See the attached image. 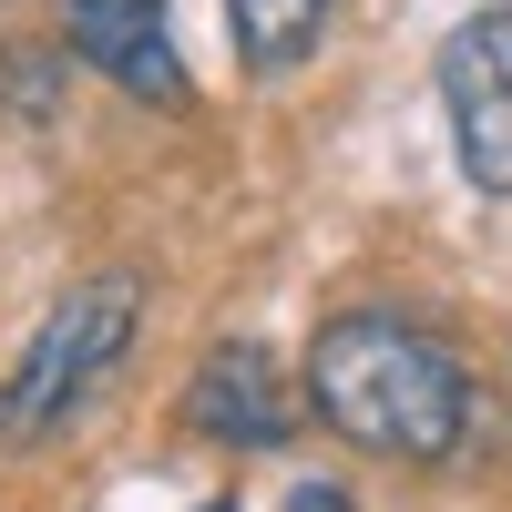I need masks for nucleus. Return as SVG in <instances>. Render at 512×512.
Returning <instances> with one entry per match:
<instances>
[{"label": "nucleus", "instance_id": "nucleus-1", "mask_svg": "<svg viewBox=\"0 0 512 512\" xmlns=\"http://www.w3.org/2000/svg\"><path fill=\"white\" fill-rule=\"evenodd\" d=\"M308 400L349 451L379 461H451L472 431V369L441 328L400 308H349L308 338Z\"/></svg>", "mask_w": 512, "mask_h": 512}, {"label": "nucleus", "instance_id": "nucleus-2", "mask_svg": "<svg viewBox=\"0 0 512 512\" xmlns=\"http://www.w3.org/2000/svg\"><path fill=\"white\" fill-rule=\"evenodd\" d=\"M134 318H144V277L134 267H103V277H82L52 297V318L31 328V349L11 369V390H0V431L11 441H41V431H62V420L103 390V369L134 349Z\"/></svg>", "mask_w": 512, "mask_h": 512}, {"label": "nucleus", "instance_id": "nucleus-3", "mask_svg": "<svg viewBox=\"0 0 512 512\" xmlns=\"http://www.w3.org/2000/svg\"><path fill=\"white\" fill-rule=\"evenodd\" d=\"M441 113H451L461 175L512 205V0H482L441 41Z\"/></svg>", "mask_w": 512, "mask_h": 512}, {"label": "nucleus", "instance_id": "nucleus-4", "mask_svg": "<svg viewBox=\"0 0 512 512\" xmlns=\"http://www.w3.org/2000/svg\"><path fill=\"white\" fill-rule=\"evenodd\" d=\"M62 52L123 82L134 103H195L175 31H164V0H62Z\"/></svg>", "mask_w": 512, "mask_h": 512}, {"label": "nucleus", "instance_id": "nucleus-5", "mask_svg": "<svg viewBox=\"0 0 512 512\" xmlns=\"http://www.w3.org/2000/svg\"><path fill=\"white\" fill-rule=\"evenodd\" d=\"M185 420H195L205 441H226V451H277L297 410H287L277 359L256 349V338H226V349H205L195 390H185Z\"/></svg>", "mask_w": 512, "mask_h": 512}, {"label": "nucleus", "instance_id": "nucleus-6", "mask_svg": "<svg viewBox=\"0 0 512 512\" xmlns=\"http://www.w3.org/2000/svg\"><path fill=\"white\" fill-rule=\"evenodd\" d=\"M338 0H226V21H236V52L246 72H297L318 52V31H328Z\"/></svg>", "mask_w": 512, "mask_h": 512}, {"label": "nucleus", "instance_id": "nucleus-7", "mask_svg": "<svg viewBox=\"0 0 512 512\" xmlns=\"http://www.w3.org/2000/svg\"><path fill=\"white\" fill-rule=\"evenodd\" d=\"M287 512H349V492H328V482H297V492H287Z\"/></svg>", "mask_w": 512, "mask_h": 512}, {"label": "nucleus", "instance_id": "nucleus-8", "mask_svg": "<svg viewBox=\"0 0 512 512\" xmlns=\"http://www.w3.org/2000/svg\"><path fill=\"white\" fill-rule=\"evenodd\" d=\"M195 512H236V502H195Z\"/></svg>", "mask_w": 512, "mask_h": 512}]
</instances>
